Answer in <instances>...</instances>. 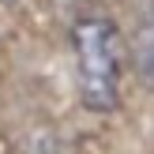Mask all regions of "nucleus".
<instances>
[{"label": "nucleus", "instance_id": "f257e3e1", "mask_svg": "<svg viewBox=\"0 0 154 154\" xmlns=\"http://www.w3.org/2000/svg\"><path fill=\"white\" fill-rule=\"evenodd\" d=\"M72 53L79 72V98L94 113H113L120 105L124 83V34L105 15H83L72 23Z\"/></svg>", "mask_w": 154, "mask_h": 154}, {"label": "nucleus", "instance_id": "f03ea898", "mask_svg": "<svg viewBox=\"0 0 154 154\" xmlns=\"http://www.w3.org/2000/svg\"><path fill=\"white\" fill-rule=\"evenodd\" d=\"M132 60H135V75L154 90V0L139 15V26L132 38Z\"/></svg>", "mask_w": 154, "mask_h": 154}]
</instances>
